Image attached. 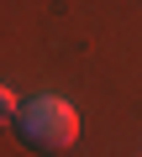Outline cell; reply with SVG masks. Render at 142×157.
I'll list each match as a JSON object with an SVG mask.
<instances>
[{"label":"cell","instance_id":"obj_1","mask_svg":"<svg viewBox=\"0 0 142 157\" xmlns=\"http://www.w3.org/2000/svg\"><path fill=\"white\" fill-rule=\"evenodd\" d=\"M16 131L37 152H63V147H74V136H79V110L68 105L63 94H32L16 110Z\"/></svg>","mask_w":142,"mask_h":157},{"label":"cell","instance_id":"obj_2","mask_svg":"<svg viewBox=\"0 0 142 157\" xmlns=\"http://www.w3.org/2000/svg\"><path fill=\"white\" fill-rule=\"evenodd\" d=\"M16 110H21L16 89H11V84H0V126H16Z\"/></svg>","mask_w":142,"mask_h":157}]
</instances>
